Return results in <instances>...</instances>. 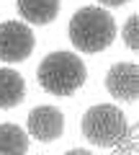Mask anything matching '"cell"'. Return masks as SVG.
<instances>
[{
	"mask_svg": "<svg viewBox=\"0 0 139 155\" xmlns=\"http://www.w3.org/2000/svg\"><path fill=\"white\" fill-rule=\"evenodd\" d=\"M83 137L90 145L103 150H116V153H134V132L129 127V119L121 109L113 104H95L83 114Z\"/></svg>",
	"mask_w": 139,
	"mask_h": 155,
	"instance_id": "1",
	"label": "cell"
},
{
	"mask_svg": "<svg viewBox=\"0 0 139 155\" xmlns=\"http://www.w3.org/2000/svg\"><path fill=\"white\" fill-rule=\"evenodd\" d=\"M70 41L75 49L85 54L103 52L113 44L116 39V21L113 16L100 5H85L72 13L70 18Z\"/></svg>",
	"mask_w": 139,
	"mask_h": 155,
	"instance_id": "2",
	"label": "cell"
},
{
	"mask_svg": "<svg viewBox=\"0 0 139 155\" xmlns=\"http://www.w3.org/2000/svg\"><path fill=\"white\" fill-rule=\"evenodd\" d=\"M88 70H85V62L80 60L75 52H52L41 60L39 65V85L52 96H72L75 91L83 88Z\"/></svg>",
	"mask_w": 139,
	"mask_h": 155,
	"instance_id": "3",
	"label": "cell"
},
{
	"mask_svg": "<svg viewBox=\"0 0 139 155\" xmlns=\"http://www.w3.org/2000/svg\"><path fill=\"white\" fill-rule=\"evenodd\" d=\"M36 39L28 23L23 21H3L0 23V60L3 62H23L31 57Z\"/></svg>",
	"mask_w": 139,
	"mask_h": 155,
	"instance_id": "4",
	"label": "cell"
},
{
	"mask_svg": "<svg viewBox=\"0 0 139 155\" xmlns=\"http://www.w3.org/2000/svg\"><path fill=\"white\" fill-rule=\"evenodd\" d=\"M106 91L121 104L139 98V65L137 62H116L106 72Z\"/></svg>",
	"mask_w": 139,
	"mask_h": 155,
	"instance_id": "5",
	"label": "cell"
},
{
	"mask_svg": "<svg viewBox=\"0 0 139 155\" xmlns=\"http://www.w3.org/2000/svg\"><path fill=\"white\" fill-rule=\"evenodd\" d=\"M65 132V114L57 106H36L28 114V134L39 142H54Z\"/></svg>",
	"mask_w": 139,
	"mask_h": 155,
	"instance_id": "6",
	"label": "cell"
},
{
	"mask_svg": "<svg viewBox=\"0 0 139 155\" xmlns=\"http://www.w3.org/2000/svg\"><path fill=\"white\" fill-rule=\"evenodd\" d=\"M26 96V80L13 67H0V109H16Z\"/></svg>",
	"mask_w": 139,
	"mask_h": 155,
	"instance_id": "7",
	"label": "cell"
},
{
	"mask_svg": "<svg viewBox=\"0 0 139 155\" xmlns=\"http://www.w3.org/2000/svg\"><path fill=\"white\" fill-rule=\"evenodd\" d=\"M59 5L62 0H18V13L28 23L46 26L59 16Z\"/></svg>",
	"mask_w": 139,
	"mask_h": 155,
	"instance_id": "8",
	"label": "cell"
},
{
	"mask_svg": "<svg viewBox=\"0 0 139 155\" xmlns=\"http://www.w3.org/2000/svg\"><path fill=\"white\" fill-rule=\"evenodd\" d=\"M28 153V137L18 124H0V155H23Z\"/></svg>",
	"mask_w": 139,
	"mask_h": 155,
	"instance_id": "9",
	"label": "cell"
},
{
	"mask_svg": "<svg viewBox=\"0 0 139 155\" xmlns=\"http://www.w3.org/2000/svg\"><path fill=\"white\" fill-rule=\"evenodd\" d=\"M121 36H124V44H126L131 52H137V49H139V13H134V16H129V18H126Z\"/></svg>",
	"mask_w": 139,
	"mask_h": 155,
	"instance_id": "10",
	"label": "cell"
},
{
	"mask_svg": "<svg viewBox=\"0 0 139 155\" xmlns=\"http://www.w3.org/2000/svg\"><path fill=\"white\" fill-rule=\"evenodd\" d=\"M103 8H121V5H126L129 0H98Z\"/></svg>",
	"mask_w": 139,
	"mask_h": 155,
	"instance_id": "11",
	"label": "cell"
},
{
	"mask_svg": "<svg viewBox=\"0 0 139 155\" xmlns=\"http://www.w3.org/2000/svg\"><path fill=\"white\" fill-rule=\"evenodd\" d=\"M67 155H88V150H83V147H77V150H70Z\"/></svg>",
	"mask_w": 139,
	"mask_h": 155,
	"instance_id": "12",
	"label": "cell"
}]
</instances>
